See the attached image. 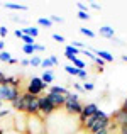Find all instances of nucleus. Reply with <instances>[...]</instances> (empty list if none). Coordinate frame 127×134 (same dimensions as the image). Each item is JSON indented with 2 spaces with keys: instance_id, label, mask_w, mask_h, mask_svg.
<instances>
[{
  "instance_id": "nucleus-1",
  "label": "nucleus",
  "mask_w": 127,
  "mask_h": 134,
  "mask_svg": "<svg viewBox=\"0 0 127 134\" xmlns=\"http://www.w3.org/2000/svg\"><path fill=\"white\" fill-rule=\"evenodd\" d=\"M110 126H112V115H108L107 112H103V110L98 109L97 114L91 115V117H88L86 121L82 124V127L86 129L88 134H97L98 131L110 129Z\"/></svg>"
},
{
  "instance_id": "nucleus-2",
  "label": "nucleus",
  "mask_w": 127,
  "mask_h": 134,
  "mask_svg": "<svg viewBox=\"0 0 127 134\" xmlns=\"http://www.w3.org/2000/svg\"><path fill=\"white\" fill-rule=\"evenodd\" d=\"M26 134H48L46 129V119L41 115H31L27 117V131Z\"/></svg>"
},
{
  "instance_id": "nucleus-3",
  "label": "nucleus",
  "mask_w": 127,
  "mask_h": 134,
  "mask_svg": "<svg viewBox=\"0 0 127 134\" xmlns=\"http://www.w3.org/2000/svg\"><path fill=\"white\" fill-rule=\"evenodd\" d=\"M22 100H24V114L27 117L31 115H39V97L22 92Z\"/></svg>"
},
{
  "instance_id": "nucleus-4",
  "label": "nucleus",
  "mask_w": 127,
  "mask_h": 134,
  "mask_svg": "<svg viewBox=\"0 0 127 134\" xmlns=\"http://www.w3.org/2000/svg\"><path fill=\"white\" fill-rule=\"evenodd\" d=\"M48 88H49V87L41 80V76H32V78H29V82H27V85H26L24 90H26L27 93L34 95V97H39L42 92L48 90Z\"/></svg>"
},
{
  "instance_id": "nucleus-5",
  "label": "nucleus",
  "mask_w": 127,
  "mask_h": 134,
  "mask_svg": "<svg viewBox=\"0 0 127 134\" xmlns=\"http://www.w3.org/2000/svg\"><path fill=\"white\" fill-rule=\"evenodd\" d=\"M22 92L19 90V87H14V85H2L0 87V102L5 104V102H10L12 104L14 100L20 97Z\"/></svg>"
},
{
  "instance_id": "nucleus-6",
  "label": "nucleus",
  "mask_w": 127,
  "mask_h": 134,
  "mask_svg": "<svg viewBox=\"0 0 127 134\" xmlns=\"http://www.w3.org/2000/svg\"><path fill=\"white\" fill-rule=\"evenodd\" d=\"M56 110H58V109H56V105L48 98V95H42V97H39V115H41V117L48 119L49 115H53Z\"/></svg>"
},
{
  "instance_id": "nucleus-7",
  "label": "nucleus",
  "mask_w": 127,
  "mask_h": 134,
  "mask_svg": "<svg viewBox=\"0 0 127 134\" xmlns=\"http://www.w3.org/2000/svg\"><path fill=\"white\" fill-rule=\"evenodd\" d=\"M63 110H65L66 114L73 115V117H76V115L80 117V115H82V110H83V104L80 100H66Z\"/></svg>"
},
{
  "instance_id": "nucleus-8",
  "label": "nucleus",
  "mask_w": 127,
  "mask_h": 134,
  "mask_svg": "<svg viewBox=\"0 0 127 134\" xmlns=\"http://www.w3.org/2000/svg\"><path fill=\"white\" fill-rule=\"evenodd\" d=\"M98 112V105L95 104V102H88V104H83V110H82V115H80V122H83L86 121L88 117H91V115H95Z\"/></svg>"
},
{
  "instance_id": "nucleus-9",
  "label": "nucleus",
  "mask_w": 127,
  "mask_h": 134,
  "mask_svg": "<svg viewBox=\"0 0 127 134\" xmlns=\"http://www.w3.org/2000/svg\"><path fill=\"white\" fill-rule=\"evenodd\" d=\"M112 122H114L117 127H125L127 126V112L122 110V109L115 110L114 114H112Z\"/></svg>"
},
{
  "instance_id": "nucleus-10",
  "label": "nucleus",
  "mask_w": 127,
  "mask_h": 134,
  "mask_svg": "<svg viewBox=\"0 0 127 134\" xmlns=\"http://www.w3.org/2000/svg\"><path fill=\"white\" fill-rule=\"evenodd\" d=\"M46 95H48V98L56 105L58 110L65 107V104H66V97H65V95H58V93H46Z\"/></svg>"
},
{
  "instance_id": "nucleus-11",
  "label": "nucleus",
  "mask_w": 127,
  "mask_h": 134,
  "mask_svg": "<svg viewBox=\"0 0 127 134\" xmlns=\"http://www.w3.org/2000/svg\"><path fill=\"white\" fill-rule=\"evenodd\" d=\"M86 49H91V53H93V54L97 56V58L103 59L105 63H110V61H114V56H112L108 51H103V49H95V48H86Z\"/></svg>"
},
{
  "instance_id": "nucleus-12",
  "label": "nucleus",
  "mask_w": 127,
  "mask_h": 134,
  "mask_svg": "<svg viewBox=\"0 0 127 134\" xmlns=\"http://www.w3.org/2000/svg\"><path fill=\"white\" fill-rule=\"evenodd\" d=\"M98 32H100V36L105 37V39H112V41L115 39V31H114V27H110V26H100Z\"/></svg>"
},
{
  "instance_id": "nucleus-13",
  "label": "nucleus",
  "mask_w": 127,
  "mask_h": 134,
  "mask_svg": "<svg viewBox=\"0 0 127 134\" xmlns=\"http://www.w3.org/2000/svg\"><path fill=\"white\" fill-rule=\"evenodd\" d=\"M70 92H71V90H68L66 87H63V85H51L48 88V93H58V95H65V97L70 93Z\"/></svg>"
},
{
  "instance_id": "nucleus-14",
  "label": "nucleus",
  "mask_w": 127,
  "mask_h": 134,
  "mask_svg": "<svg viewBox=\"0 0 127 134\" xmlns=\"http://www.w3.org/2000/svg\"><path fill=\"white\" fill-rule=\"evenodd\" d=\"M3 7H5V9H10V10H19V12H26V10H29L26 5H22V3H14V2H5Z\"/></svg>"
},
{
  "instance_id": "nucleus-15",
  "label": "nucleus",
  "mask_w": 127,
  "mask_h": 134,
  "mask_svg": "<svg viewBox=\"0 0 127 134\" xmlns=\"http://www.w3.org/2000/svg\"><path fill=\"white\" fill-rule=\"evenodd\" d=\"M22 32L26 34V36H31V37H34V39H36V37L39 36V27H36V26H27V27H24V29H22Z\"/></svg>"
},
{
  "instance_id": "nucleus-16",
  "label": "nucleus",
  "mask_w": 127,
  "mask_h": 134,
  "mask_svg": "<svg viewBox=\"0 0 127 134\" xmlns=\"http://www.w3.org/2000/svg\"><path fill=\"white\" fill-rule=\"evenodd\" d=\"M41 80H42V82H44L48 87H51L53 80H54V75H53V71H51V70H46V71L41 75Z\"/></svg>"
},
{
  "instance_id": "nucleus-17",
  "label": "nucleus",
  "mask_w": 127,
  "mask_h": 134,
  "mask_svg": "<svg viewBox=\"0 0 127 134\" xmlns=\"http://www.w3.org/2000/svg\"><path fill=\"white\" fill-rule=\"evenodd\" d=\"M80 53H82V49H76L75 46H71V44H68L65 48V56H78Z\"/></svg>"
},
{
  "instance_id": "nucleus-18",
  "label": "nucleus",
  "mask_w": 127,
  "mask_h": 134,
  "mask_svg": "<svg viewBox=\"0 0 127 134\" xmlns=\"http://www.w3.org/2000/svg\"><path fill=\"white\" fill-rule=\"evenodd\" d=\"M36 44H37V43H36ZM36 44H24V46H22L24 54H27V56H34V54H36Z\"/></svg>"
},
{
  "instance_id": "nucleus-19",
  "label": "nucleus",
  "mask_w": 127,
  "mask_h": 134,
  "mask_svg": "<svg viewBox=\"0 0 127 134\" xmlns=\"http://www.w3.org/2000/svg\"><path fill=\"white\" fill-rule=\"evenodd\" d=\"M37 24H39L41 27H46V29H49V27L53 26V20L49 19V17H39V19H37Z\"/></svg>"
},
{
  "instance_id": "nucleus-20",
  "label": "nucleus",
  "mask_w": 127,
  "mask_h": 134,
  "mask_svg": "<svg viewBox=\"0 0 127 134\" xmlns=\"http://www.w3.org/2000/svg\"><path fill=\"white\" fill-rule=\"evenodd\" d=\"M29 63H31V66H32V68H37V66H41L42 58H41V56H37V54H34V56H31Z\"/></svg>"
},
{
  "instance_id": "nucleus-21",
  "label": "nucleus",
  "mask_w": 127,
  "mask_h": 134,
  "mask_svg": "<svg viewBox=\"0 0 127 134\" xmlns=\"http://www.w3.org/2000/svg\"><path fill=\"white\" fill-rule=\"evenodd\" d=\"M65 71L68 73V75H71V76H78L80 70H78V68H75L73 65H66V66H65Z\"/></svg>"
},
{
  "instance_id": "nucleus-22",
  "label": "nucleus",
  "mask_w": 127,
  "mask_h": 134,
  "mask_svg": "<svg viewBox=\"0 0 127 134\" xmlns=\"http://www.w3.org/2000/svg\"><path fill=\"white\" fill-rule=\"evenodd\" d=\"M12 58H14V56L10 54L9 51H5V49H3V51H0V61H2V63H9Z\"/></svg>"
},
{
  "instance_id": "nucleus-23",
  "label": "nucleus",
  "mask_w": 127,
  "mask_h": 134,
  "mask_svg": "<svg viewBox=\"0 0 127 134\" xmlns=\"http://www.w3.org/2000/svg\"><path fill=\"white\" fill-rule=\"evenodd\" d=\"M80 32H82L83 36L90 37V39H91V37H97V36H95V32H93L91 29H88V27H80Z\"/></svg>"
},
{
  "instance_id": "nucleus-24",
  "label": "nucleus",
  "mask_w": 127,
  "mask_h": 134,
  "mask_svg": "<svg viewBox=\"0 0 127 134\" xmlns=\"http://www.w3.org/2000/svg\"><path fill=\"white\" fill-rule=\"evenodd\" d=\"M51 66H54V65L51 63V59H49V58H44V59H42V63H41V68L44 70V71H46V70H51Z\"/></svg>"
},
{
  "instance_id": "nucleus-25",
  "label": "nucleus",
  "mask_w": 127,
  "mask_h": 134,
  "mask_svg": "<svg viewBox=\"0 0 127 134\" xmlns=\"http://www.w3.org/2000/svg\"><path fill=\"white\" fill-rule=\"evenodd\" d=\"M22 43H24V44H36V39H34V37H31V36H26V34H24V36H22Z\"/></svg>"
},
{
  "instance_id": "nucleus-26",
  "label": "nucleus",
  "mask_w": 127,
  "mask_h": 134,
  "mask_svg": "<svg viewBox=\"0 0 127 134\" xmlns=\"http://www.w3.org/2000/svg\"><path fill=\"white\" fill-rule=\"evenodd\" d=\"M76 17H78L80 20H88V19H90V14H88V12H80V10H78Z\"/></svg>"
},
{
  "instance_id": "nucleus-27",
  "label": "nucleus",
  "mask_w": 127,
  "mask_h": 134,
  "mask_svg": "<svg viewBox=\"0 0 127 134\" xmlns=\"http://www.w3.org/2000/svg\"><path fill=\"white\" fill-rule=\"evenodd\" d=\"M93 88H95L93 82H85V83H83V90H85V92H91Z\"/></svg>"
},
{
  "instance_id": "nucleus-28",
  "label": "nucleus",
  "mask_w": 127,
  "mask_h": 134,
  "mask_svg": "<svg viewBox=\"0 0 127 134\" xmlns=\"http://www.w3.org/2000/svg\"><path fill=\"white\" fill-rule=\"evenodd\" d=\"M78 78H80V80H83V83L86 82V78H88V73H86V70H80V73H78Z\"/></svg>"
},
{
  "instance_id": "nucleus-29",
  "label": "nucleus",
  "mask_w": 127,
  "mask_h": 134,
  "mask_svg": "<svg viewBox=\"0 0 127 134\" xmlns=\"http://www.w3.org/2000/svg\"><path fill=\"white\" fill-rule=\"evenodd\" d=\"M66 100H80L78 93H75V92H70L68 95H66Z\"/></svg>"
},
{
  "instance_id": "nucleus-30",
  "label": "nucleus",
  "mask_w": 127,
  "mask_h": 134,
  "mask_svg": "<svg viewBox=\"0 0 127 134\" xmlns=\"http://www.w3.org/2000/svg\"><path fill=\"white\" fill-rule=\"evenodd\" d=\"M53 41H56V43H65V37L61 36V34H53Z\"/></svg>"
},
{
  "instance_id": "nucleus-31",
  "label": "nucleus",
  "mask_w": 127,
  "mask_h": 134,
  "mask_svg": "<svg viewBox=\"0 0 127 134\" xmlns=\"http://www.w3.org/2000/svg\"><path fill=\"white\" fill-rule=\"evenodd\" d=\"M7 34H9V29H7L5 26H0V37H2V39H5Z\"/></svg>"
},
{
  "instance_id": "nucleus-32",
  "label": "nucleus",
  "mask_w": 127,
  "mask_h": 134,
  "mask_svg": "<svg viewBox=\"0 0 127 134\" xmlns=\"http://www.w3.org/2000/svg\"><path fill=\"white\" fill-rule=\"evenodd\" d=\"M93 61L95 63H97V66H98V68H103V66H105V61H103V59H100V58H97V56H95V59H93Z\"/></svg>"
},
{
  "instance_id": "nucleus-33",
  "label": "nucleus",
  "mask_w": 127,
  "mask_h": 134,
  "mask_svg": "<svg viewBox=\"0 0 127 134\" xmlns=\"http://www.w3.org/2000/svg\"><path fill=\"white\" fill-rule=\"evenodd\" d=\"M49 19H51V20H54V22H59V24H61V22H65V19H63V17H59V15H51Z\"/></svg>"
},
{
  "instance_id": "nucleus-34",
  "label": "nucleus",
  "mask_w": 127,
  "mask_h": 134,
  "mask_svg": "<svg viewBox=\"0 0 127 134\" xmlns=\"http://www.w3.org/2000/svg\"><path fill=\"white\" fill-rule=\"evenodd\" d=\"M73 88H75V90H78V92H85V90H83V85H82V83H78V82H75V83H73Z\"/></svg>"
},
{
  "instance_id": "nucleus-35",
  "label": "nucleus",
  "mask_w": 127,
  "mask_h": 134,
  "mask_svg": "<svg viewBox=\"0 0 127 134\" xmlns=\"http://www.w3.org/2000/svg\"><path fill=\"white\" fill-rule=\"evenodd\" d=\"M14 36H15V37H19V39H22V36H24L22 29H15V31H14Z\"/></svg>"
},
{
  "instance_id": "nucleus-36",
  "label": "nucleus",
  "mask_w": 127,
  "mask_h": 134,
  "mask_svg": "<svg viewBox=\"0 0 127 134\" xmlns=\"http://www.w3.org/2000/svg\"><path fill=\"white\" fill-rule=\"evenodd\" d=\"M49 59H51V63H53V65H59V61H58V56H56V54H51V56H49Z\"/></svg>"
},
{
  "instance_id": "nucleus-37",
  "label": "nucleus",
  "mask_w": 127,
  "mask_h": 134,
  "mask_svg": "<svg viewBox=\"0 0 127 134\" xmlns=\"http://www.w3.org/2000/svg\"><path fill=\"white\" fill-rule=\"evenodd\" d=\"M71 46H75L76 49H78V48H85V44L82 43V41H73V43H71Z\"/></svg>"
},
{
  "instance_id": "nucleus-38",
  "label": "nucleus",
  "mask_w": 127,
  "mask_h": 134,
  "mask_svg": "<svg viewBox=\"0 0 127 134\" xmlns=\"http://www.w3.org/2000/svg\"><path fill=\"white\" fill-rule=\"evenodd\" d=\"M5 80H7V75L3 71H0V87L3 85V83H5Z\"/></svg>"
},
{
  "instance_id": "nucleus-39",
  "label": "nucleus",
  "mask_w": 127,
  "mask_h": 134,
  "mask_svg": "<svg viewBox=\"0 0 127 134\" xmlns=\"http://www.w3.org/2000/svg\"><path fill=\"white\" fill-rule=\"evenodd\" d=\"M90 7H91V9H95V10H102V5H100V3H97V2H91Z\"/></svg>"
},
{
  "instance_id": "nucleus-40",
  "label": "nucleus",
  "mask_w": 127,
  "mask_h": 134,
  "mask_svg": "<svg viewBox=\"0 0 127 134\" xmlns=\"http://www.w3.org/2000/svg\"><path fill=\"white\" fill-rule=\"evenodd\" d=\"M42 51H46V46H42V44H36V53H42Z\"/></svg>"
},
{
  "instance_id": "nucleus-41",
  "label": "nucleus",
  "mask_w": 127,
  "mask_h": 134,
  "mask_svg": "<svg viewBox=\"0 0 127 134\" xmlns=\"http://www.w3.org/2000/svg\"><path fill=\"white\" fill-rule=\"evenodd\" d=\"M78 9H80V12H86V5L82 2H78Z\"/></svg>"
},
{
  "instance_id": "nucleus-42",
  "label": "nucleus",
  "mask_w": 127,
  "mask_h": 134,
  "mask_svg": "<svg viewBox=\"0 0 127 134\" xmlns=\"http://www.w3.org/2000/svg\"><path fill=\"white\" fill-rule=\"evenodd\" d=\"M20 66H31V63H29V59H20Z\"/></svg>"
},
{
  "instance_id": "nucleus-43",
  "label": "nucleus",
  "mask_w": 127,
  "mask_h": 134,
  "mask_svg": "<svg viewBox=\"0 0 127 134\" xmlns=\"http://www.w3.org/2000/svg\"><path fill=\"white\" fill-rule=\"evenodd\" d=\"M120 109L127 112V98H124V102H122V107H120Z\"/></svg>"
},
{
  "instance_id": "nucleus-44",
  "label": "nucleus",
  "mask_w": 127,
  "mask_h": 134,
  "mask_svg": "<svg viewBox=\"0 0 127 134\" xmlns=\"http://www.w3.org/2000/svg\"><path fill=\"white\" fill-rule=\"evenodd\" d=\"M119 134H127V126L125 127H119Z\"/></svg>"
},
{
  "instance_id": "nucleus-45",
  "label": "nucleus",
  "mask_w": 127,
  "mask_h": 134,
  "mask_svg": "<svg viewBox=\"0 0 127 134\" xmlns=\"http://www.w3.org/2000/svg\"><path fill=\"white\" fill-rule=\"evenodd\" d=\"M97 134H110V129H103V131H98Z\"/></svg>"
},
{
  "instance_id": "nucleus-46",
  "label": "nucleus",
  "mask_w": 127,
  "mask_h": 134,
  "mask_svg": "<svg viewBox=\"0 0 127 134\" xmlns=\"http://www.w3.org/2000/svg\"><path fill=\"white\" fill-rule=\"evenodd\" d=\"M3 48H5V43H3V39H0V51H3Z\"/></svg>"
},
{
  "instance_id": "nucleus-47",
  "label": "nucleus",
  "mask_w": 127,
  "mask_h": 134,
  "mask_svg": "<svg viewBox=\"0 0 127 134\" xmlns=\"http://www.w3.org/2000/svg\"><path fill=\"white\" fill-rule=\"evenodd\" d=\"M15 63H17V59H15V58H12V59L9 61V65H15Z\"/></svg>"
},
{
  "instance_id": "nucleus-48",
  "label": "nucleus",
  "mask_w": 127,
  "mask_h": 134,
  "mask_svg": "<svg viewBox=\"0 0 127 134\" xmlns=\"http://www.w3.org/2000/svg\"><path fill=\"white\" fill-rule=\"evenodd\" d=\"M122 61H125V63H127V54H122Z\"/></svg>"
},
{
  "instance_id": "nucleus-49",
  "label": "nucleus",
  "mask_w": 127,
  "mask_h": 134,
  "mask_svg": "<svg viewBox=\"0 0 127 134\" xmlns=\"http://www.w3.org/2000/svg\"><path fill=\"white\" fill-rule=\"evenodd\" d=\"M0 134H3V129H0Z\"/></svg>"
}]
</instances>
